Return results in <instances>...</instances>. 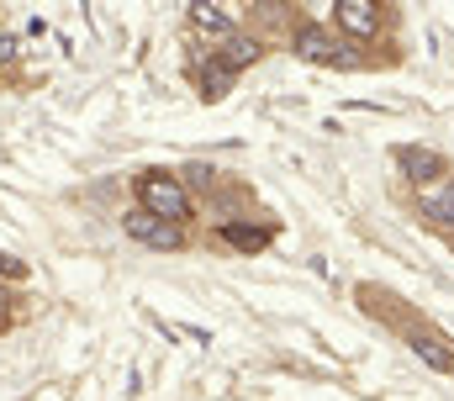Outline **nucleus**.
<instances>
[{
    "label": "nucleus",
    "mask_w": 454,
    "mask_h": 401,
    "mask_svg": "<svg viewBox=\"0 0 454 401\" xmlns=\"http://www.w3.org/2000/svg\"><path fill=\"white\" fill-rule=\"evenodd\" d=\"M121 232H127L132 243L153 248V254H180V248L191 243L185 227H175V222H164V216H153V211H143V206H127V211H121Z\"/></svg>",
    "instance_id": "2"
},
{
    "label": "nucleus",
    "mask_w": 454,
    "mask_h": 401,
    "mask_svg": "<svg viewBox=\"0 0 454 401\" xmlns=\"http://www.w3.org/2000/svg\"><path fill=\"white\" fill-rule=\"evenodd\" d=\"M180 180H185V191H191V196H196V191H207V196L217 191V169H212V164H191Z\"/></svg>",
    "instance_id": "13"
},
{
    "label": "nucleus",
    "mask_w": 454,
    "mask_h": 401,
    "mask_svg": "<svg viewBox=\"0 0 454 401\" xmlns=\"http://www.w3.org/2000/svg\"><path fill=\"white\" fill-rule=\"evenodd\" d=\"M132 191H137V206L143 211H153V216H164L175 227H191L196 222V196L185 191V180L175 169H143Z\"/></svg>",
    "instance_id": "1"
},
{
    "label": "nucleus",
    "mask_w": 454,
    "mask_h": 401,
    "mask_svg": "<svg viewBox=\"0 0 454 401\" xmlns=\"http://www.w3.org/2000/svg\"><path fill=\"white\" fill-rule=\"evenodd\" d=\"M185 16H191V27H196V32H201V37H207L212 48H223L227 37L238 32V21H232L227 11H217V5H191Z\"/></svg>",
    "instance_id": "9"
},
{
    "label": "nucleus",
    "mask_w": 454,
    "mask_h": 401,
    "mask_svg": "<svg viewBox=\"0 0 454 401\" xmlns=\"http://www.w3.org/2000/svg\"><path fill=\"white\" fill-rule=\"evenodd\" d=\"M11 64H16V37L0 32V69H11Z\"/></svg>",
    "instance_id": "14"
},
{
    "label": "nucleus",
    "mask_w": 454,
    "mask_h": 401,
    "mask_svg": "<svg viewBox=\"0 0 454 401\" xmlns=\"http://www.w3.org/2000/svg\"><path fill=\"white\" fill-rule=\"evenodd\" d=\"M407 349H412L428 370H439V375H450V370H454L450 338H439V333H428V327H412V333H407Z\"/></svg>",
    "instance_id": "7"
},
{
    "label": "nucleus",
    "mask_w": 454,
    "mask_h": 401,
    "mask_svg": "<svg viewBox=\"0 0 454 401\" xmlns=\"http://www.w3.org/2000/svg\"><path fill=\"white\" fill-rule=\"evenodd\" d=\"M333 27L343 32V43H375V32L386 27V11L380 5H370V0H339L333 5Z\"/></svg>",
    "instance_id": "4"
},
{
    "label": "nucleus",
    "mask_w": 454,
    "mask_h": 401,
    "mask_svg": "<svg viewBox=\"0 0 454 401\" xmlns=\"http://www.w3.org/2000/svg\"><path fill=\"white\" fill-rule=\"evenodd\" d=\"M291 53L296 59H307V64H339V48L343 37L333 27H323V21H312V16H296V27H291Z\"/></svg>",
    "instance_id": "3"
},
{
    "label": "nucleus",
    "mask_w": 454,
    "mask_h": 401,
    "mask_svg": "<svg viewBox=\"0 0 454 401\" xmlns=\"http://www.w3.org/2000/svg\"><path fill=\"white\" fill-rule=\"evenodd\" d=\"M212 53H223V64H232V69L243 75L248 64H259V59H264V37H259V32H232L223 48H212Z\"/></svg>",
    "instance_id": "10"
},
{
    "label": "nucleus",
    "mask_w": 454,
    "mask_h": 401,
    "mask_svg": "<svg viewBox=\"0 0 454 401\" xmlns=\"http://www.w3.org/2000/svg\"><path fill=\"white\" fill-rule=\"evenodd\" d=\"M418 216H423L428 227H444V232H454V180L434 185V191H423V196H418Z\"/></svg>",
    "instance_id": "8"
},
{
    "label": "nucleus",
    "mask_w": 454,
    "mask_h": 401,
    "mask_svg": "<svg viewBox=\"0 0 454 401\" xmlns=\"http://www.w3.org/2000/svg\"><path fill=\"white\" fill-rule=\"evenodd\" d=\"M396 164H402V175H407L412 185H423V191L444 185V175H450V159H444L439 148H423V143H407V148H396Z\"/></svg>",
    "instance_id": "5"
},
{
    "label": "nucleus",
    "mask_w": 454,
    "mask_h": 401,
    "mask_svg": "<svg viewBox=\"0 0 454 401\" xmlns=\"http://www.w3.org/2000/svg\"><path fill=\"white\" fill-rule=\"evenodd\" d=\"M217 238H223L227 248H238V254H259V248H270L275 227H248V222H217Z\"/></svg>",
    "instance_id": "11"
},
{
    "label": "nucleus",
    "mask_w": 454,
    "mask_h": 401,
    "mask_svg": "<svg viewBox=\"0 0 454 401\" xmlns=\"http://www.w3.org/2000/svg\"><path fill=\"white\" fill-rule=\"evenodd\" d=\"M232 85H238V69L223 64V53H212V48H207V53L196 59V90H201V100H212V106H217V100L232 96Z\"/></svg>",
    "instance_id": "6"
},
{
    "label": "nucleus",
    "mask_w": 454,
    "mask_h": 401,
    "mask_svg": "<svg viewBox=\"0 0 454 401\" xmlns=\"http://www.w3.org/2000/svg\"><path fill=\"white\" fill-rule=\"evenodd\" d=\"M254 21H259V27H286V37H291V27H296L291 5H280V0H270V5H254Z\"/></svg>",
    "instance_id": "12"
},
{
    "label": "nucleus",
    "mask_w": 454,
    "mask_h": 401,
    "mask_svg": "<svg viewBox=\"0 0 454 401\" xmlns=\"http://www.w3.org/2000/svg\"><path fill=\"white\" fill-rule=\"evenodd\" d=\"M450 238H454V232H450Z\"/></svg>",
    "instance_id": "15"
}]
</instances>
